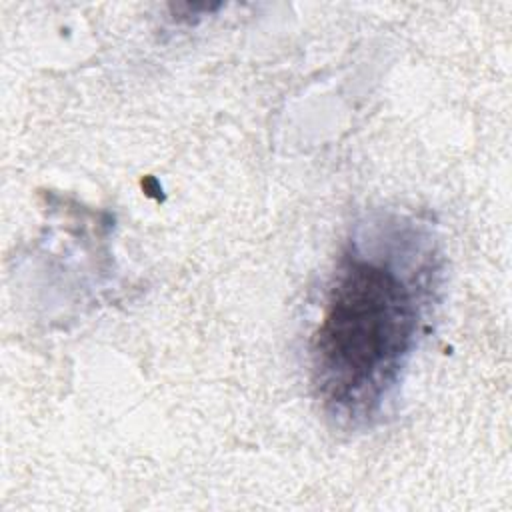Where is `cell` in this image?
Wrapping results in <instances>:
<instances>
[{"label": "cell", "instance_id": "cell-1", "mask_svg": "<svg viewBox=\"0 0 512 512\" xmlns=\"http://www.w3.org/2000/svg\"><path fill=\"white\" fill-rule=\"evenodd\" d=\"M434 260L430 238L410 222L348 240L310 338L312 386L330 416L360 424L382 412L422 332Z\"/></svg>", "mask_w": 512, "mask_h": 512}]
</instances>
